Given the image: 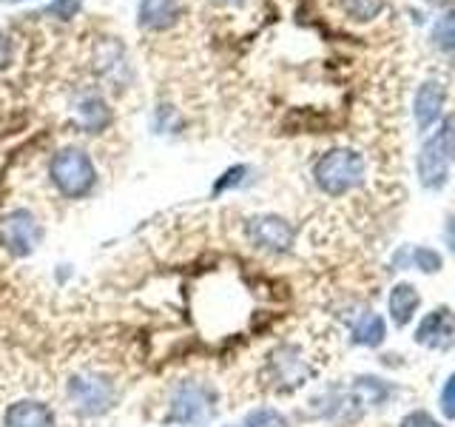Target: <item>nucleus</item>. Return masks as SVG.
I'll use <instances>...</instances> for the list:
<instances>
[{"instance_id": "nucleus-1", "label": "nucleus", "mask_w": 455, "mask_h": 427, "mask_svg": "<svg viewBox=\"0 0 455 427\" xmlns=\"http://www.w3.org/2000/svg\"><path fill=\"white\" fill-rule=\"evenodd\" d=\"M364 174H367L364 157L350 149L324 151L316 160V165H313V180H316L319 189L331 197L355 191L364 182Z\"/></svg>"}, {"instance_id": "nucleus-2", "label": "nucleus", "mask_w": 455, "mask_h": 427, "mask_svg": "<svg viewBox=\"0 0 455 427\" xmlns=\"http://www.w3.org/2000/svg\"><path fill=\"white\" fill-rule=\"evenodd\" d=\"M49 174H52L54 189L68 199L89 197L97 185V168L92 163V157L83 149L57 151L52 165H49Z\"/></svg>"}, {"instance_id": "nucleus-3", "label": "nucleus", "mask_w": 455, "mask_h": 427, "mask_svg": "<svg viewBox=\"0 0 455 427\" xmlns=\"http://www.w3.org/2000/svg\"><path fill=\"white\" fill-rule=\"evenodd\" d=\"M68 402L80 416H103L117 402V382L100 370H80L68 379Z\"/></svg>"}, {"instance_id": "nucleus-4", "label": "nucleus", "mask_w": 455, "mask_h": 427, "mask_svg": "<svg viewBox=\"0 0 455 427\" xmlns=\"http://www.w3.org/2000/svg\"><path fill=\"white\" fill-rule=\"evenodd\" d=\"M213 407H217V391L211 388L208 382H180L168 399V410H165V422L168 424H203L211 419Z\"/></svg>"}, {"instance_id": "nucleus-5", "label": "nucleus", "mask_w": 455, "mask_h": 427, "mask_svg": "<svg viewBox=\"0 0 455 427\" xmlns=\"http://www.w3.org/2000/svg\"><path fill=\"white\" fill-rule=\"evenodd\" d=\"M455 160V117H450L441 132L424 142L419 154V177L424 189H441L447 182L450 165Z\"/></svg>"}, {"instance_id": "nucleus-6", "label": "nucleus", "mask_w": 455, "mask_h": 427, "mask_svg": "<svg viewBox=\"0 0 455 427\" xmlns=\"http://www.w3.org/2000/svg\"><path fill=\"white\" fill-rule=\"evenodd\" d=\"M267 376L276 391H296L310 376V362L299 345H279L267 356Z\"/></svg>"}, {"instance_id": "nucleus-7", "label": "nucleus", "mask_w": 455, "mask_h": 427, "mask_svg": "<svg viewBox=\"0 0 455 427\" xmlns=\"http://www.w3.org/2000/svg\"><path fill=\"white\" fill-rule=\"evenodd\" d=\"M0 237H4V246L12 256H28L35 254L40 239H43V228L35 220L32 211L26 208H14L4 217V225H0Z\"/></svg>"}, {"instance_id": "nucleus-8", "label": "nucleus", "mask_w": 455, "mask_h": 427, "mask_svg": "<svg viewBox=\"0 0 455 427\" xmlns=\"http://www.w3.org/2000/svg\"><path fill=\"white\" fill-rule=\"evenodd\" d=\"M245 234L251 239V246L270 251V254H284L293 246V228L288 225V220L276 217V214L251 217L245 225Z\"/></svg>"}, {"instance_id": "nucleus-9", "label": "nucleus", "mask_w": 455, "mask_h": 427, "mask_svg": "<svg viewBox=\"0 0 455 427\" xmlns=\"http://www.w3.org/2000/svg\"><path fill=\"white\" fill-rule=\"evenodd\" d=\"M416 342L433 350H452L455 348V310L435 308L419 322Z\"/></svg>"}, {"instance_id": "nucleus-10", "label": "nucleus", "mask_w": 455, "mask_h": 427, "mask_svg": "<svg viewBox=\"0 0 455 427\" xmlns=\"http://www.w3.org/2000/svg\"><path fill=\"white\" fill-rule=\"evenodd\" d=\"M54 410L40 399H20L6 407L4 427H54Z\"/></svg>"}, {"instance_id": "nucleus-11", "label": "nucleus", "mask_w": 455, "mask_h": 427, "mask_svg": "<svg viewBox=\"0 0 455 427\" xmlns=\"http://www.w3.org/2000/svg\"><path fill=\"white\" fill-rule=\"evenodd\" d=\"M140 18L137 23L148 32H163V28H171L180 18V4L177 0H142L140 4Z\"/></svg>"}, {"instance_id": "nucleus-12", "label": "nucleus", "mask_w": 455, "mask_h": 427, "mask_svg": "<svg viewBox=\"0 0 455 427\" xmlns=\"http://www.w3.org/2000/svg\"><path fill=\"white\" fill-rule=\"evenodd\" d=\"M444 85L438 80H427L421 89H419V97H416V123L421 132H427L438 117H441V109H444Z\"/></svg>"}, {"instance_id": "nucleus-13", "label": "nucleus", "mask_w": 455, "mask_h": 427, "mask_svg": "<svg viewBox=\"0 0 455 427\" xmlns=\"http://www.w3.org/2000/svg\"><path fill=\"white\" fill-rule=\"evenodd\" d=\"M75 114H77L80 125L89 134L103 132V128L111 123V111H108L106 100L100 97V94H83L77 103H75Z\"/></svg>"}, {"instance_id": "nucleus-14", "label": "nucleus", "mask_w": 455, "mask_h": 427, "mask_svg": "<svg viewBox=\"0 0 455 427\" xmlns=\"http://www.w3.org/2000/svg\"><path fill=\"white\" fill-rule=\"evenodd\" d=\"M419 305H421V296L416 291V285L410 282H398L395 288L390 291V317L398 327L410 325L416 319L419 313Z\"/></svg>"}, {"instance_id": "nucleus-15", "label": "nucleus", "mask_w": 455, "mask_h": 427, "mask_svg": "<svg viewBox=\"0 0 455 427\" xmlns=\"http://www.w3.org/2000/svg\"><path fill=\"white\" fill-rule=\"evenodd\" d=\"M387 336V325L373 310H364L359 317L353 319V342L355 345H364V348H376Z\"/></svg>"}, {"instance_id": "nucleus-16", "label": "nucleus", "mask_w": 455, "mask_h": 427, "mask_svg": "<svg viewBox=\"0 0 455 427\" xmlns=\"http://www.w3.org/2000/svg\"><path fill=\"white\" fill-rule=\"evenodd\" d=\"M433 43L444 52H455V9H447L433 28Z\"/></svg>"}, {"instance_id": "nucleus-17", "label": "nucleus", "mask_w": 455, "mask_h": 427, "mask_svg": "<svg viewBox=\"0 0 455 427\" xmlns=\"http://www.w3.org/2000/svg\"><path fill=\"white\" fill-rule=\"evenodd\" d=\"M242 427H288V419L276 407H256L245 416Z\"/></svg>"}, {"instance_id": "nucleus-18", "label": "nucleus", "mask_w": 455, "mask_h": 427, "mask_svg": "<svg viewBox=\"0 0 455 427\" xmlns=\"http://www.w3.org/2000/svg\"><path fill=\"white\" fill-rule=\"evenodd\" d=\"M347 9L350 18L355 20H370V18H376L379 9H381V0H341Z\"/></svg>"}, {"instance_id": "nucleus-19", "label": "nucleus", "mask_w": 455, "mask_h": 427, "mask_svg": "<svg viewBox=\"0 0 455 427\" xmlns=\"http://www.w3.org/2000/svg\"><path fill=\"white\" fill-rule=\"evenodd\" d=\"M410 262L419 270H427V274H435L441 268V254H435L433 248H416L410 254Z\"/></svg>"}, {"instance_id": "nucleus-20", "label": "nucleus", "mask_w": 455, "mask_h": 427, "mask_svg": "<svg viewBox=\"0 0 455 427\" xmlns=\"http://www.w3.org/2000/svg\"><path fill=\"white\" fill-rule=\"evenodd\" d=\"M80 6H83V0H52L46 6V14H52L57 20H71L80 12Z\"/></svg>"}, {"instance_id": "nucleus-21", "label": "nucleus", "mask_w": 455, "mask_h": 427, "mask_svg": "<svg viewBox=\"0 0 455 427\" xmlns=\"http://www.w3.org/2000/svg\"><path fill=\"white\" fill-rule=\"evenodd\" d=\"M398 427H441V422L435 416H430L427 410H412L398 422Z\"/></svg>"}, {"instance_id": "nucleus-22", "label": "nucleus", "mask_w": 455, "mask_h": 427, "mask_svg": "<svg viewBox=\"0 0 455 427\" xmlns=\"http://www.w3.org/2000/svg\"><path fill=\"white\" fill-rule=\"evenodd\" d=\"M441 413H444L447 419H455V374L444 382V388H441Z\"/></svg>"}, {"instance_id": "nucleus-23", "label": "nucleus", "mask_w": 455, "mask_h": 427, "mask_svg": "<svg viewBox=\"0 0 455 427\" xmlns=\"http://www.w3.org/2000/svg\"><path fill=\"white\" fill-rule=\"evenodd\" d=\"M245 174H248V168H245V165L228 168V171H225V177H222L217 185H213V194H222V191L231 189V185H239V182H242V177H245Z\"/></svg>"}, {"instance_id": "nucleus-24", "label": "nucleus", "mask_w": 455, "mask_h": 427, "mask_svg": "<svg viewBox=\"0 0 455 427\" xmlns=\"http://www.w3.org/2000/svg\"><path fill=\"white\" fill-rule=\"evenodd\" d=\"M6 63H9V40L0 32V68H6Z\"/></svg>"}, {"instance_id": "nucleus-25", "label": "nucleus", "mask_w": 455, "mask_h": 427, "mask_svg": "<svg viewBox=\"0 0 455 427\" xmlns=\"http://www.w3.org/2000/svg\"><path fill=\"white\" fill-rule=\"evenodd\" d=\"M447 242H450V248H452V254H455V220L447 222Z\"/></svg>"}, {"instance_id": "nucleus-26", "label": "nucleus", "mask_w": 455, "mask_h": 427, "mask_svg": "<svg viewBox=\"0 0 455 427\" xmlns=\"http://www.w3.org/2000/svg\"><path fill=\"white\" fill-rule=\"evenodd\" d=\"M213 4H222V6H236V4H242V0H213Z\"/></svg>"}, {"instance_id": "nucleus-27", "label": "nucleus", "mask_w": 455, "mask_h": 427, "mask_svg": "<svg viewBox=\"0 0 455 427\" xmlns=\"http://www.w3.org/2000/svg\"><path fill=\"white\" fill-rule=\"evenodd\" d=\"M12 4H20V0H12Z\"/></svg>"}]
</instances>
